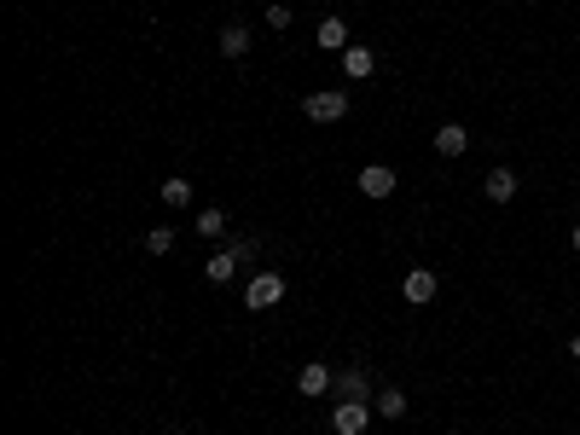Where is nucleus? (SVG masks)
Here are the masks:
<instances>
[{
	"label": "nucleus",
	"mask_w": 580,
	"mask_h": 435,
	"mask_svg": "<svg viewBox=\"0 0 580 435\" xmlns=\"http://www.w3.org/2000/svg\"><path fill=\"white\" fill-rule=\"evenodd\" d=\"M227 250H232V256H239V261H244V268H249V261H256V256H261V244H256V238H232V244H227Z\"/></svg>",
	"instance_id": "18"
},
{
	"label": "nucleus",
	"mask_w": 580,
	"mask_h": 435,
	"mask_svg": "<svg viewBox=\"0 0 580 435\" xmlns=\"http://www.w3.org/2000/svg\"><path fill=\"white\" fill-rule=\"evenodd\" d=\"M516 186H523V180H516V175H511V168H494V175H488V180H482V192H488V197H494V204H511V197H516Z\"/></svg>",
	"instance_id": "14"
},
{
	"label": "nucleus",
	"mask_w": 580,
	"mask_h": 435,
	"mask_svg": "<svg viewBox=\"0 0 580 435\" xmlns=\"http://www.w3.org/2000/svg\"><path fill=\"white\" fill-rule=\"evenodd\" d=\"M313 41H320L325 46V53H349V24H342V18H320V29H313Z\"/></svg>",
	"instance_id": "8"
},
{
	"label": "nucleus",
	"mask_w": 580,
	"mask_h": 435,
	"mask_svg": "<svg viewBox=\"0 0 580 435\" xmlns=\"http://www.w3.org/2000/svg\"><path fill=\"white\" fill-rule=\"evenodd\" d=\"M302 116L308 122H342V116H349V93H342V87H313L302 99Z\"/></svg>",
	"instance_id": "2"
},
{
	"label": "nucleus",
	"mask_w": 580,
	"mask_h": 435,
	"mask_svg": "<svg viewBox=\"0 0 580 435\" xmlns=\"http://www.w3.org/2000/svg\"><path fill=\"white\" fill-rule=\"evenodd\" d=\"M168 250H175V232H168V227H151V232H146V256H168Z\"/></svg>",
	"instance_id": "17"
},
{
	"label": "nucleus",
	"mask_w": 580,
	"mask_h": 435,
	"mask_svg": "<svg viewBox=\"0 0 580 435\" xmlns=\"http://www.w3.org/2000/svg\"><path fill=\"white\" fill-rule=\"evenodd\" d=\"M331 383H337V371L325 366V360H308L302 371H296V389H302L308 400H325V395H331Z\"/></svg>",
	"instance_id": "4"
},
{
	"label": "nucleus",
	"mask_w": 580,
	"mask_h": 435,
	"mask_svg": "<svg viewBox=\"0 0 580 435\" xmlns=\"http://www.w3.org/2000/svg\"><path fill=\"white\" fill-rule=\"evenodd\" d=\"M279 302H285V273L261 268V273L244 285V308H249V314H268V308H279Z\"/></svg>",
	"instance_id": "1"
},
{
	"label": "nucleus",
	"mask_w": 580,
	"mask_h": 435,
	"mask_svg": "<svg viewBox=\"0 0 580 435\" xmlns=\"http://www.w3.org/2000/svg\"><path fill=\"white\" fill-rule=\"evenodd\" d=\"M163 204H168V209H186V204H192V180H186V175H168V180H163Z\"/></svg>",
	"instance_id": "15"
},
{
	"label": "nucleus",
	"mask_w": 580,
	"mask_h": 435,
	"mask_svg": "<svg viewBox=\"0 0 580 435\" xmlns=\"http://www.w3.org/2000/svg\"><path fill=\"white\" fill-rule=\"evenodd\" d=\"M569 354H575V360H580V337H575V343H569Z\"/></svg>",
	"instance_id": "21"
},
{
	"label": "nucleus",
	"mask_w": 580,
	"mask_h": 435,
	"mask_svg": "<svg viewBox=\"0 0 580 435\" xmlns=\"http://www.w3.org/2000/svg\"><path fill=\"white\" fill-rule=\"evenodd\" d=\"M401 290H406V302H435V290H442V278H435L430 268H406V278H401Z\"/></svg>",
	"instance_id": "6"
},
{
	"label": "nucleus",
	"mask_w": 580,
	"mask_h": 435,
	"mask_svg": "<svg viewBox=\"0 0 580 435\" xmlns=\"http://www.w3.org/2000/svg\"><path fill=\"white\" fill-rule=\"evenodd\" d=\"M239 268H244V261L232 256V250H215L209 261H203V278H209V285H227V278L239 273Z\"/></svg>",
	"instance_id": "13"
},
{
	"label": "nucleus",
	"mask_w": 580,
	"mask_h": 435,
	"mask_svg": "<svg viewBox=\"0 0 580 435\" xmlns=\"http://www.w3.org/2000/svg\"><path fill=\"white\" fill-rule=\"evenodd\" d=\"M268 29H290V6L279 0V6H268Z\"/></svg>",
	"instance_id": "19"
},
{
	"label": "nucleus",
	"mask_w": 580,
	"mask_h": 435,
	"mask_svg": "<svg viewBox=\"0 0 580 435\" xmlns=\"http://www.w3.org/2000/svg\"><path fill=\"white\" fill-rule=\"evenodd\" d=\"M371 70H378V53H371V46H349V53H342V76H349V82H366Z\"/></svg>",
	"instance_id": "10"
},
{
	"label": "nucleus",
	"mask_w": 580,
	"mask_h": 435,
	"mask_svg": "<svg viewBox=\"0 0 580 435\" xmlns=\"http://www.w3.org/2000/svg\"><path fill=\"white\" fill-rule=\"evenodd\" d=\"M371 412H378V418H389V424H395V418H406V389H395V383H383V389L371 395Z\"/></svg>",
	"instance_id": "11"
},
{
	"label": "nucleus",
	"mask_w": 580,
	"mask_h": 435,
	"mask_svg": "<svg viewBox=\"0 0 580 435\" xmlns=\"http://www.w3.org/2000/svg\"><path fill=\"white\" fill-rule=\"evenodd\" d=\"M360 192H366V197H389V192H395V168H389V163H366V168H360Z\"/></svg>",
	"instance_id": "7"
},
{
	"label": "nucleus",
	"mask_w": 580,
	"mask_h": 435,
	"mask_svg": "<svg viewBox=\"0 0 580 435\" xmlns=\"http://www.w3.org/2000/svg\"><path fill=\"white\" fill-rule=\"evenodd\" d=\"M371 418H378V412H371V400H337V407H331V430L337 435H366Z\"/></svg>",
	"instance_id": "3"
},
{
	"label": "nucleus",
	"mask_w": 580,
	"mask_h": 435,
	"mask_svg": "<svg viewBox=\"0 0 580 435\" xmlns=\"http://www.w3.org/2000/svg\"><path fill=\"white\" fill-rule=\"evenodd\" d=\"M221 53H227V58H244V53H249V29H244V24H227V29H221Z\"/></svg>",
	"instance_id": "16"
},
{
	"label": "nucleus",
	"mask_w": 580,
	"mask_h": 435,
	"mask_svg": "<svg viewBox=\"0 0 580 435\" xmlns=\"http://www.w3.org/2000/svg\"><path fill=\"white\" fill-rule=\"evenodd\" d=\"M464 146H470V128H459V122L435 128V151H442V157H464Z\"/></svg>",
	"instance_id": "12"
},
{
	"label": "nucleus",
	"mask_w": 580,
	"mask_h": 435,
	"mask_svg": "<svg viewBox=\"0 0 580 435\" xmlns=\"http://www.w3.org/2000/svg\"><path fill=\"white\" fill-rule=\"evenodd\" d=\"M331 395H337V400H371L378 389H371L366 366H342V371H337V383H331Z\"/></svg>",
	"instance_id": "5"
},
{
	"label": "nucleus",
	"mask_w": 580,
	"mask_h": 435,
	"mask_svg": "<svg viewBox=\"0 0 580 435\" xmlns=\"http://www.w3.org/2000/svg\"><path fill=\"white\" fill-rule=\"evenodd\" d=\"M569 244H575V250H580V221H575V232H569Z\"/></svg>",
	"instance_id": "20"
},
{
	"label": "nucleus",
	"mask_w": 580,
	"mask_h": 435,
	"mask_svg": "<svg viewBox=\"0 0 580 435\" xmlns=\"http://www.w3.org/2000/svg\"><path fill=\"white\" fill-rule=\"evenodd\" d=\"M209 244H221V238H232V215L227 209H198V221H192Z\"/></svg>",
	"instance_id": "9"
}]
</instances>
